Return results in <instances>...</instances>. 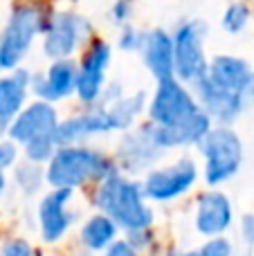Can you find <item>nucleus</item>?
<instances>
[{
	"label": "nucleus",
	"mask_w": 254,
	"mask_h": 256,
	"mask_svg": "<svg viewBox=\"0 0 254 256\" xmlns=\"http://www.w3.org/2000/svg\"><path fill=\"white\" fill-rule=\"evenodd\" d=\"M88 202L92 209L112 218L122 234L156 227V209L144 196L140 178H130L117 168L90 186Z\"/></svg>",
	"instance_id": "obj_1"
},
{
	"label": "nucleus",
	"mask_w": 254,
	"mask_h": 256,
	"mask_svg": "<svg viewBox=\"0 0 254 256\" xmlns=\"http://www.w3.org/2000/svg\"><path fill=\"white\" fill-rule=\"evenodd\" d=\"M112 153L92 144L56 146L54 155L45 164V182L50 189L88 191L115 171Z\"/></svg>",
	"instance_id": "obj_2"
},
{
	"label": "nucleus",
	"mask_w": 254,
	"mask_h": 256,
	"mask_svg": "<svg viewBox=\"0 0 254 256\" xmlns=\"http://www.w3.org/2000/svg\"><path fill=\"white\" fill-rule=\"evenodd\" d=\"M200 158V180L205 186H216L232 182L241 173L246 160V146L234 126L214 124L194 148Z\"/></svg>",
	"instance_id": "obj_3"
},
{
	"label": "nucleus",
	"mask_w": 254,
	"mask_h": 256,
	"mask_svg": "<svg viewBox=\"0 0 254 256\" xmlns=\"http://www.w3.org/2000/svg\"><path fill=\"white\" fill-rule=\"evenodd\" d=\"M142 191L151 204H174L187 198L200 184V164L194 155L182 153L171 162H160L142 178Z\"/></svg>",
	"instance_id": "obj_4"
},
{
	"label": "nucleus",
	"mask_w": 254,
	"mask_h": 256,
	"mask_svg": "<svg viewBox=\"0 0 254 256\" xmlns=\"http://www.w3.org/2000/svg\"><path fill=\"white\" fill-rule=\"evenodd\" d=\"M50 18L43 16V9L34 2L14 7L4 27L0 30V74L12 72L25 63L32 45L43 34Z\"/></svg>",
	"instance_id": "obj_5"
},
{
	"label": "nucleus",
	"mask_w": 254,
	"mask_h": 256,
	"mask_svg": "<svg viewBox=\"0 0 254 256\" xmlns=\"http://www.w3.org/2000/svg\"><path fill=\"white\" fill-rule=\"evenodd\" d=\"M81 214L76 209V191L70 189H45L34 207V230L40 245L58 248L79 225Z\"/></svg>",
	"instance_id": "obj_6"
},
{
	"label": "nucleus",
	"mask_w": 254,
	"mask_h": 256,
	"mask_svg": "<svg viewBox=\"0 0 254 256\" xmlns=\"http://www.w3.org/2000/svg\"><path fill=\"white\" fill-rule=\"evenodd\" d=\"M166 150L158 144L153 124L148 122H140L130 130L120 132V140L112 150V160H115L117 171L126 173L130 178H142L146 171L164 162Z\"/></svg>",
	"instance_id": "obj_7"
},
{
	"label": "nucleus",
	"mask_w": 254,
	"mask_h": 256,
	"mask_svg": "<svg viewBox=\"0 0 254 256\" xmlns=\"http://www.w3.org/2000/svg\"><path fill=\"white\" fill-rule=\"evenodd\" d=\"M196 110H200V106H198L192 88L176 76H166V79L156 81V88L146 102L144 117L153 126L171 128L192 117Z\"/></svg>",
	"instance_id": "obj_8"
},
{
	"label": "nucleus",
	"mask_w": 254,
	"mask_h": 256,
	"mask_svg": "<svg viewBox=\"0 0 254 256\" xmlns=\"http://www.w3.org/2000/svg\"><path fill=\"white\" fill-rule=\"evenodd\" d=\"M171 38H174V76L182 84L192 86L207 72V61H210L205 52V20L189 18V20L180 22L171 34Z\"/></svg>",
	"instance_id": "obj_9"
},
{
	"label": "nucleus",
	"mask_w": 254,
	"mask_h": 256,
	"mask_svg": "<svg viewBox=\"0 0 254 256\" xmlns=\"http://www.w3.org/2000/svg\"><path fill=\"white\" fill-rule=\"evenodd\" d=\"M110 66H112V45L106 38H90L84 45L81 58L76 61L79 72H76L74 99L84 108L99 106Z\"/></svg>",
	"instance_id": "obj_10"
},
{
	"label": "nucleus",
	"mask_w": 254,
	"mask_h": 256,
	"mask_svg": "<svg viewBox=\"0 0 254 256\" xmlns=\"http://www.w3.org/2000/svg\"><path fill=\"white\" fill-rule=\"evenodd\" d=\"M40 36V50L50 61L72 58L92 38V22L76 12H58L48 20Z\"/></svg>",
	"instance_id": "obj_11"
},
{
	"label": "nucleus",
	"mask_w": 254,
	"mask_h": 256,
	"mask_svg": "<svg viewBox=\"0 0 254 256\" xmlns=\"http://www.w3.org/2000/svg\"><path fill=\"white\" fill-rule=\"evenodd\" d=\"M236 222L234 202L223 189L207 186L196 194L192 212V225L200 238L228 234Z\"/></svg>",
	"instance_id": "obj_12"
},
{
	"label": "nucleus",
	"mask_w": 254,
	"mask_h": 256,
	"mask_svg": "<svg viewBox=\"0 0 254 256\" xmlns=\"http://www.w3.org/2000/svg\"><path fill=\"white\" fill-rule=\"evenodd\" d=\"M76 61L74 58H56L50 61L43 72H32L30 94L40 102H50L54 106L74 97L76 88Z\"/></svg>",
	"instance_id": "obj_13"
},
{
	"label": "nucleus",
	"mask_w": 254,
	"mask_h": 256,
	"mask_svg": "<svg viewBox=\"0 0 254 256\" xmlns=\"http://www.w3.org/2000/svg\"><path fill=\"white\" fill-rule=\"evenodd\" d=\"M61 122V112L54 104L40 102V99H32L27 106L14 117V122L7 126L4 135L18 146H25L32 140H40V137H54L56 126Z\"/></svg>",
	"instance_id": "obj_14"
},
{
	"label": "nucleus",
	"mask_w": 254,
	"mask_h": 256,
	"mask_svg": "<svg viewBox=\"0 0 254 256\" xmlns=\"http://www.w3.org/2000/svg\"><path fill=\"white\" fill-rule=\"evenodd\" d=\"M189 88H192L198 106H200L202 110L210 115V120L218 126H234L238 122V117L250 108L248 102L243 99V94L218 88L216 84H212V81L207 79V74H202L200 79H196Z\"/></svg>",
	"instance_id": "obj_15"
},
{
	"label": "nucleus",
	"mask_w": 254,
	"mask_h": 256,
	"mask_svg": "<svg viewBox=\"0 0 254 256\" xmlns=\"http://www.w3.org/2000/svg\"><path fill=\"white\" fill-rule=\"evenodd\" d=\"M207 79L218 88L243 94L248 106L254 104V68L250 61L234 54H214L207 61Z\"/></svg>",
	"instance_id": "obj_16"
},
{
	"label": "nucleus",
	"mask_w": 254,
	"mask_h": 256,
	"mask_svg": "<svg viewBox=\"0 0 254 256\" xmlns=\"http://www.w3.org/2000/svg\"><path fill=\"white\" fill-rule=\"evenodd\" d=\"M106 135H112L106 108L92 106V108H84L79 112H72L68 117H61L56 132H54V140H56V146H68V144H90L92 140Z\"/></svg>",
	"instance_id": "obj_17"
},
{
	"label": "nucleus",
	"mask_w": 254,
	"mask_h": 256,
	"mask_svg": "<svg viewBox=\"0 0 254 256\" xmlns=\"http://www.w3.org/2000/svg\"><path fill=\"white\" fill-rule=\"evenodd\" d=\"M140 58L146 72L156 81L174 76V38L171 32L162 30V27H153V30L144 32L142 45H140Z\"/></svg>",
	"instance_id": "obj_18"
},
{
	"label": "nucleus",
	"mask_w": 254,
	"mask_h": 256,
	"mask_svg": "<svg viewBox=\"0 0 254 256\" xmlns=\"http://www.w3.org/2000/svg\"><path fill=\"white\" fill-rule=\"evenodd\" d=\"M120 236L122 230L117 227V222L108 218L106 214L97 212V209H92L88 216H84L76 225V245L88 256H99Z\"/></svg>",
	"instance_id": "obj_19"
},
{
	"label": "nucleus",
	"mask_w": 254,
	"mask_h": 256,
	"mask_svg": "<svg viewBox=\"0 0 254 256\" xmlns=\"http://www.w3.org/2000/svg\"><path fill=\"white\" fill-rule=\"evenodd\" d=\"M30 81L32 72L27 68H16L12 72L0 74V130H7L14 117L30 102Z\"/></svg>",
	"instance_id": "obj_20"
},
{
	"label": "nucleus",
	"mask_w": 254,
	"mask_h": 256,
	"mask_svg": "<svg viewBox=\"0 0 254 256\" xmlns=\"http://www.w3.org/2000/svg\"><path fill=\"white\" fill-rule=\"evenodd\" d=\"M146 102H148L146 90H133V92H126L122 99H117L115 104L106 106L110 130L126 132L133 126H138L142 122V117L146 115Z\"/></svg>",
	"instance_id": "obj_21"
},
{
	"label": "nucleus",
	"mask_w": 254,
	"mask_h": 256,
	"mask_svg": "<svg viewBox=\"0 0 254 256\" xmlns=\"http://www.w3.org/2000/svg\"><path fill=\"white\" fill-rule=\"evenodd\" d=\"M12 176H9V182L16 186V191L22 196V198L32 200L38 198L45 189H48V182H45V166L34 162H27V160L20 158V162L12 168Z\"/></svg>",
	"instance_id": "obj_22"
},
{
	"label": "nucleus",
	"mask_w": 254,
	"mask_h": 256,
	"mask_svg": "<svg viewBox=\"0 0 254 256\" xmlns=\"http://www.w3.org/2000/svg\"><path fill=\"white\" fill-rule=\"evenodd\" d=\"M250 20H252L250 7H248L243 0H234V2L228 4V9H225V14H223V30L228 32V34L236 36L250 25Z\"/></svg>",
	"instance_id": "obj_23"
},
{
	"label": "nucleus",
	"mask_w": 254,
	"mask_h": 256,
	"mask_svg": "<svg viewBox=\"0 0 254 256\" xmlns=\"http://www.w3.org/2000/svg\"><path fill=\"white\" fill-rule=\"evenodd\" d=\"M124 238L133 245L135 250H140L144 256H162V243L160 236H158L156 227H148V230H138V232H128L124 234Z\"/></svg>",
	"instance_id": "obj_24"
},
{
	"label": "nucleus",
	"mask_w": 254,
	"mask_h": 256,
	"mask_svg": "<svg viewBox=\"0 0 254 256\" xmlns=\"http://www.w3.org/2000/svg\"><path fill=\"white\" fill-rule=\"evenodd\" d=\"M54 150H56V140L54 137H40V140H32L25 146H20V158L45 166L48 160L54 155Z\"/></svg>",
	"instance_id": "obj_25"
},
{
	"label": "nucleus",
	"mask_w": 254,
	"mask_h": 256,
	"mask_svg": "<svg viewBox=\"0 0 254 256\" xmlns=\"http://www.w3.org/2000/svg\"><path fill=\"white\" fill-rule=\"evenodd\" d=\"M0 256H40V250L25 234H7L0 238Z\"/></svg>",
	"instance_id": "obj_26"
},
{
	"label": "nucleus",
	"mask_w": 254,
	"mask_h": 256,
	"mask_svg": "<svg viewBox=\"0 0 254 256\" xmlns=\"http://www.w3.org/2000/svg\"><path fill=\"white\" fill-rule=\"evenodd\" d=\"M198 252H200V256H234L236 248H234L232 238H230L228 234H220V236L202 238Z\"/></svg>",
	"instance_id": "obj_27"
},
{
	"label": "nucleus",
	"mask_w": 254,
	"mask_h": 256,
	"mask_svg": "<svg viewBox=\"0 0 254 256\" xmlns=\"http://www.w3.org/2000/svg\"><path fill=\"white\" fill-rule=\"evenodd\" d=\"M142 36L144 32H140L138 27L128 25H122L120 30V36H117V48L126 54H133V52H140V45H142Z\"/></svg>",
	"instance_id": "obj_28"
},
{
	"label": "nucleus",
	"mask_w": 254,
	"mask_h": 256,
	"mask_svg": "<svg viewBox=\"0 0 254 256\" xmlns=\"http://www.w3.org/2000/svg\"><path fill=\"white\" fill-rule=\"evenodd\" d=\"M18 162H20V146L7 135H2L0 137V168L9 173Z\"/></svg>",
	"instance_id": "obj_29"
},
{
	"label": "nucleus",
	"mask_w": 254,
	"mask_h": 256,
	"mask_svg": "<svg viewBox=\"0 0 254 256\" xmlns=\"http://www.w3.org/2000/svg\"><path fill=\"white\" fill-rule=\"evenodd\" d=\"M130 16H133V0H115L108 12V18H110L115 25H128Z\"/></svg>",
	"instance_id": "obj_30"
},
{
	"label": "nucleus",
	"mask_w": 254,
	"mask_h": 256,
	"mask_svg": "<svg viewBox=\"0 0 254 256\" xmlns=\"http://www.w3.org/2000/svg\"><path fill=\"white\" fill-rule=\"evenodd\" d=\"M126 94V88H124V84L122 81H106V88H104V92H102V102H99V106H110V104H115L117 99H122Z\"/></svg>",
	"instance_id": "obj_31"
},
{
	"label": "nucleus",
	"mask_w": 254,
	"mask_h": 256,
	"mask_svg": "<svg viewBox=\"0 0 254 256\" xmlns=\"http://www.w3.org/2000/svg\"><path fill=\"white\" fill-rule=\"evenodd\" d=\"M99 256H144V254L140 252V250H135L133 245L124 238V236H120V238H117L110 248H106Z\"/></svg>",
	"instance_id": "obj_32"
},
{
	"label": "nucleus",
	"mask_w": 254,
	"mask_h": 256,
	"mask_svg": "<svg viewBox=\"0 0 254 256\" xmlns=\"http://www.w3.org/2000/svg\"><path fill=\"white\" fill-rule=\"evenodd\" d=\"M238 236L248 248H254V214H243L238 218Z\"/></svg>",
	"instance_id": "obj_33"
},
{
	"label": "nucleus",
	"mask_w": 254,
	"mask_h": 256,
	"mask_svg": "<svg viewBox=\"0 0 254 256\" xmlns=\"http://www.w3.org/2000/svg\"><path fill=\"white\" fill-rule=\"evenodd\" d=\"M162 256H200L198 250H164Z\"/></svg>",
	"instance_id": "obj_34"
},
{
	"label": "nucleus",
	"mask_w": 254,
	"mask_h": 256,
	"mask_svg": "<svg viewBox=\"0 0 254 256\" xmlns=\"http://www.w3.org/2000/svg\"><path fill=\"white\" fill-rule=\"evenodd\" d=\"M9 186H12V182H9V173L0 168V198H4V196H7Z\"/></svg>",
	"instance_id": "obj_35"
},
{
	"label": "nucleus",
	"mask_w": 254,
	"mask_h": 256,
	"mask_svg": "<svg viewBox=\"0 0 254 256\" xmlns=\"http://www.w3.org/2000/svg\"><path fill=\"white\" fill-rule=\"evenodd\" d=\"M58 256H88V254H84V252H66V254H58Z\"/></svg>",
	"instance_id": "obj_36"
},
{
	"label": "nucleus",
	"mask_w": 254,
	"mask_h": 256,
	"mask_svg": "<svg viewBox=\"0 0 254 256\" xmlns=\"http://www.w3.org/2000/svg\"><path fill=\"white\" fill-rule=\"evenodd\" d=\"M0 238H2V209H0Z\"/></svg>",
	"instance_id": "obj_37"
},
{
	"label": "nucleus",
	"mask_w": 254,
	"mask_h": 256,
	"mask_svg": "<svg viewBox=\"0 0 254 256\" xmlns=\"http://www.w3.org/2000/svg\"><path fill=\"white\" fill-rule=\"evenodd\" d=\"M2 135H4V132H2V130H0V137H2Z\"/></svg>",
	"instance_id": "obj_38"
}]
</instances>
